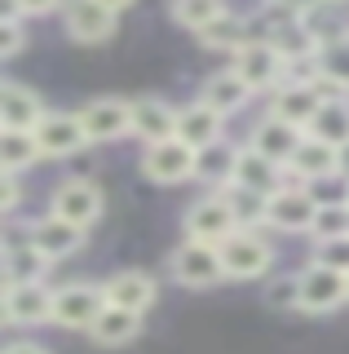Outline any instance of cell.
I'll return each instance as SVG.
<instances>
[{
    "label": "cell",
    "instance_id": "cell-1",
    "mask_svg": "<svg viewBox=\"0 0 349 354\" xmlns=\"http://www.w3.org/2000/svg\"><path fill=\"white\" fill-rule=\"evenodd\" d=\"M106 310V288L102 283H62L53 288V324L71 332H93V324Z\"/></svg>",
    "mask_w": 349,
    "mask_h": 354
},
{
    "label": "cell",
    "instance_id": "cell-2",
    "mask_svg": "<svg viewBox=\"0 0 349 354\" xmlns=\"http://www.w3.org/2000/svg\"><path fill=\"white\" fill-rule=\"evenodd\" d=\"M217 252H221L226 279H261V274H270V266H275V248H270V239H261L257 230H235L226 243H217Z\"/></svg>",
    "mask_w": 349,
    "mask_h": 354
},
{
    "label": "cell",
    "instance_id": "cell-3",
    "mask_svg": "<svg viewBox=\"0 0 349 354\" xmlns=\"http://www.w3.org/2000/svg\"><path fill=\"white\" fill-rule=\"evenodd\" d=\"M195 164H199V151L181 138L155 142V147L141 151V173L159 186H177V182H195Z\"/></svg>",
    "mask_w": 349,
    "mask_h": 354
},
{
    "label": "cell",
    "instance_id": "cell-4",
    "mask_svg": "<svg viewBox=\"0 0 349 354\" xmlns=\"http://www.w3.org/2000/svg\"><path fill=\"white\" fill-rule=\"evenodd\" d=\"M75 115H80V124H84L89 147H97V142H119V138L133 133V102H128V97H93V102H84Z\"/></svg>",
    "mask_w": 349,
    "mask_h": 354
},
{
    "label": "cell",
    "instance_id": "cell-5",
    "mask_svg": "<svg viewBox=\"0 0 349 354\" xmlns=\"http://www.w3.org/2000/svg\"><path fill=\"white\" fill-rule=\"evenodd\" d=\"M235 71L252 84V93H261V88H279L283 80H288V58L279 53L275 40L257 36V40H248L243 49L235 53Z\"/></svg>",
    "mask_w": 349,
    "mask_h": 354
},
{
    "label": "cell",
    "instance_id": "cell-6",
    "mask_svg": "<svg viewBox=\"0 0 349 354\" xmlns=\"http://www.w3.org/2000/svg\"><path fill=\"white\" fill-rule=\"evenodd\" d=\"M349 301V274L327 261H310L301 270V310L310 315H327V310Z\"/></svg>",
    "mask_w": 349,
    "mask_h": 354
},
{
    "label": "cell",
    "instance_id": "cell-7",
    "mask_svg": "<svg viewBox=\"0 0 349 354\" xmlns=\"http://www.w3.org/2000/svg\"><path fill=\"white\" fill-rule=\"evenodd\" d=\"M319 195L301 182H288L279 195H270V226L288 230V235H310L314 217H319Z\"/></svg>",
    "mask_w": 349,
    "mask_h": 354
},
{
    "label": "cell",
    "instance_id": "cell-8",
    "mask_svg": "<svg viewBox=\"0 0 349 354\" xmlns=\"http://www.w3.org/2000/svg\"><path fill=\"white\" fill-rule=\"evenodd\" d=\"M323 97H341V93H327L319 80H283L275 88V97H270V115L288 120L297 129H310V120L319 115Z\"/></svg>",
    "mask_w": 349,
    "mask_h": 354
},
{
    "label": "cell",
    "instance_id": "cell-9",
    "mask_svg": "<svg viewBox=\"0 0 349 354\" xmlns=\"http://www.w3.org/2000/svg\"><path fill=\"white\" fill-rule=\"evenodd\" d=\"M49 213L71 221V226H80V230H89L93 221L102 217V191H97V182H89V177H67V182L53 191Z\"/></svg>",
    "mask_w": 349,
    "mask_h": 354
},
{
    "label": "cell",
    "instance_id": "cell-10",
    "mask_svg": "<svg viewBox=\"0 0 349 354\" xmlns=\"http://www.w3.org/2000/svg\"><path fill=\"white\" fill-rule=\"evenodd\" d=\"M172 279L181 288H212L226 279V266H221V252L212 243H199V239H186L177 252H172Z\"/></svg>",
    "mask_w": 349,
    "mask_h": 354
},
{
    "label": "cell",
    "instance_id": "cell-11",
    "mask_svg": "<svg viewBox=\"0 0 349 354\" xmlns=\"http://www.w3.org/2000/svg\"><path fill=\"white\" fill-rule=\"evenodd\" d=\"M181 226H186V239H199V243H226L235 235V213H230V204H226L221 195H203V199H195V204L186 208V217H181Z\"/></svg>",
    "mask_w": 349,
    "mask_h": 354
},
{
    "label": "cell",
    "instance_id": "cell-12",
    "mask_svg": "<svg viewBox=\"0 0 349 354\" xmlns=\"http://www.w3.org/2000/svg\"><path fill=\"white\" fill-rule=\"evenodd\" d=\"M62 27H67V36L75 44H102V40L115 36L119 14L106 9L102 0H67V9H62Z\"/></svg>",
    "mask_w": 349,
    "mask_h": 354
},
{
    "label": "cell",
    "instance_id": "cell-13",
    "mask_svg": "<svg viewBox=\"0 0 349 354\" xmlns=\"http://www.w3.org/2000/svg\"><path fill=\"white\" fill-rule=\"evenodd\" d=\"M5 324H14V328L53 324V288H45V283H5Z\"/></svg>",
    "mask_w": 349,
    "mask_h": 354
},
{
    "label": "cell",
    "instance_id": "cell-14",
    "mask_svg": "<svg viewBox=\"0 0 349 354\" xmlns=\"http://www.w3.org/2000/svg\"><path fill=\"white\" fill-rule=\"evenodd\" d=\"M288 173H292V182H301V186H319L327 177H341V147H327V142L305 133V142H301V151L292 155Z\"/></svg>",
    "mask_w": 349,
    "mask_h": 354
},
{
    "label": "cell",
    "instance_id": "cell-15",
    "mask_svg": "<svg viewBox=\"0 0 349 354\" xmlns=\"http://www.w3.org/2000/svg\"><path fill=\"white\" fill-rule=\"evenodd\" d=\"M45 102H40L36 88L18 84V80H5L0 84V124L5 129H23V133H36L45 124Z\"/></svg>",
    "mask_w": 349,
    "mask_h": 354
},
{
    "label": "cell",
    "instance_id": "cell-16",
    "mask_svg": "<svg viewBox=\"0 0 349 354\" xmlns=\"http://www.w3.org/2000/svg\"><path fill=\"white\" fill-rule=\"evenodd\" d=\"M297 22L319 49L332 44V40H345L349 36V0H319V5H305V9H297Z\"/></svg>",
    "mask_w": 349,
    "mask_h": 354
},
{
    "label": "cell",
    "instance_id": "cell-17",
    "mask_svg": "<svg viewBox=\"0 0 349 354\" xmlns=\"http://www.w3.org/2000/svg\"><path fill=\"white\" fill-rule=\"evenodd\" d=\"M301 142H305V129L288 124V120H279V115H266V120H261V124L252 129L248 147L261 151L266 160H275V164H283V169H288V164H292V155L301 151Z\"/></svg>",
    "mask_w": 349,
    "mask_h": 354
},
{
    "label": "cell",
    "instance_id": "cell-18",
    "mask_svg": "<svg viewBox=\"0 0 349 354\" xmlns=\"http://www.w3.org/2000/svg\"><path fill=\"white\" fill-rule=\"evenodd\" d=\"M177 138L190 142L195 151H203V147L226 138V115L217 106H208L203 97H195V102H186L177 111Z\"/></svg>",
    "mask_w": 349,
    "mask_h": 354
},
{
    "label": "cell",
    "instance_id": "cell-19",
    "mask_svg": "<svg viewBox=\"0 0 349 354\" xmlns=\"http://www.w3.org/2000/svg\"><path fill=\"white\" fill-rule=\"evenodd\" d=\"M133 138L146 147L177 138V106L163 97H133Z\"/></svg>",
    "mask_w": 349,
    "mask_h": 354
},
{
    "label": "cell",
    "instance_id": "cell-20",
    "mask_svg": "<svg viewBox=\"0 0 349 354\" xmlns=\"http://www.w3.org/2000/svg\"><path fill=\"white\" fill-rule=\"evenodd\" d=\"M27 239L36 243L49 261H62V257H71V252L84 248V230L71 226V221H62V217H53V213H45L40 221H31V226H27Z\"/></svg>",
    "mask_w": 349,
    "mask_h": 354
},
{
    "label": "cell",
    "instance_id": "cell-21",
    "mask_svg": "<svg viewBox=\"0 0 349 354\" xmlns=\"http://www.w3.org/2000/svg\"><path fill=\"white\" fill-rule=\"evenodd\" d=\"M235 182H239V186H248V191H261V195H279L283 186L292 182V173L283 169V164L266 160V155H261V151H252V147H239Z\"/></svg>",
    "mask_w": 349,
    "mask_h": 354
},
{
    "label": "cell",
    "instance_id": "cell-22",
    "mask_svg": "<svg viewBox=\"0 0 349 354\" xmlns=\"http://www.w3.org/2000/svg\"><path fill=\"white\" fill-rule=\"evenodd\" d=\"M102 288H106V306L133 310V315H146V310L155 306V297H159V288H155V279H150L146 270H119Z\"/></svg>",
    "mask_w": 349,
    "mask_h": 354
},
{
    "label": "cell",
    "instance_id": "cell-23",
    "mask_svg": "<svg viewBox=\"0 0 349 354\" xmlns=\"http://www.w3.org/2000/svg\"><path fill=\"white\" fill-rule=\"evenodd\" d=\"M36 142H40V151H45V160H67V155L89 147L80 115H53V111L45 115V124L36 129Z\"/></svg>",
    "mask_w": 349,
    "mask_h": 354
},
{
    "label": "cell",
    "instance_id": "cell-24",
    "mask_svg": "<svg viewBox=\"0 0 349 354\" xmlns=\"http://www.w3.org/2000/svg\"><path fill=\"white\" fill-rule=\"evenodd\" d=\"M199 97H203L208 106H217L221 115H235V111L248 106V97H252V84H248L243 75L235 71V66H226V71H212L208 80H203Z\"/></svg>",
    "mask_w": 349,
    "mask_h": 354
},
{
    "label": "cell",
    "instance_id": "cell-25",
    "mask_svg": "<svg viewBox=\"0 0 349 354\" xmlns=\"http://www.w3.org/2000/svg\"><path fill=\"white\" fill-rule=\"evenodd\" d=\"M49 257L31 239H9L5 243V283H45Z\"/></svg>",
    "mask_w": 349,
    "mask_h": 354
},
{
    "label": "cell",
    "instance_id": "cell-26",
    "mask_svg": "<svg viewBox=\"0 0 349 354\" xmlns=\"http://www.w3.org/2000/svg\"><path fill=\"white\" fill-rule=\"evenodd\" d=\"M235 164H239V147L235 142H212V147L199 151V164H195V182H208L212 191H226L235 182Z\"/></svg>",
    "mask_w": 349,
    "mask_h": 354
},
{
    "label": "cell",
    "instance_id": "cell-27",
    "mask_svg": "<svg viewBox=\"0 0 349 354\" xmlns=\"http://www.w3.org/2000/svg\"><path fill=\"white\" fill-rule=\"evenodd\" d=\"M217 195L230 204L239 230H261V226H270V195L248 191V186H239V182H230L226 191H217Z\"/></svg>",
    "mask_w": 349,
    "mask_h": 354
},
{
    "label": "cell",
    "instance_id": "cell-28",
    "mask_svg": "<svg viewBox=\"0 0 349 354\" xmlns=\"http://www.w3.org/2000/svg\"><path fill=\"white\" fill-rule=\"evenodd\" d=\"M310 138H319L327 142V147H349V97H323V106H319V115L310 120Z\"/></svg>",
    "mask_w": 349,
    "mask_h": 354
},
{
    "label": "cell",
    "instance_id": "cell-29",
    "mask_svg": "<svg viewBox=\"0 0 349 354\" xmlns=\"http://www.w3.org/2000/svg\"><path fill=\"white\" fill-rule=\"evenodd\" d=\"M248 40H257V36H252V27H248L243 14H221L212 27L199 31V44H203V49H221V53H239Z\"/></svg>",
    "mask_w": 349,
    "mask_h": 354
},
{
    "label": "cell",
    "instance_id": "cell-30",
    "mask_svg": "<svg viewBox=\"0 0 349 354\" xmlns=\"http://www.w3.org/2000/svg\"><path fill=\"white\" fill-rule=\"evenodd\" d=\"M314 66H319V84L327 93H345L349 88V36L323 44V49L314 53Z\"/></svg>",
    "mask_w": 349,
    "mask_h": 354
},
{
    "label": "cell",
    "instance_id": "cell-31",
    "mask_svg": "<svg viewBox=\"0 0 349 354\" xmlns=\"http://www.w3.org/2000/svg\"><path fill=\"white\" fill-rule=\"evenodd\" d=\"M36 160H45L36 133H23V129H5V133H0V169H5V173H23Z\"/></svg>",
    "mask_w": 349,
    "mask_h": 354
},
{
    "label": "cell",
    "instance_id": "cell-32",
    "mask_svg": "<svg viewBox=\"0 0 349 354\" xmlns=\"http://www.w3.org/2000/svg\"><path fill=\"white\" fill-rule=\"evenodd\" d=\"M137 332H141V315H133V310H119V306H106L89 337L97 341V346H128Z\"/></svg>",
    "mask_w": 349,
    "mask_h": 354
},
{
    "label": "cell",
    "instance_id": "cell-33",
    "mask_svg": "<svg viewBox=\"0 0 349 354\" xmlns=\"http://www.w3.org/2000/svg\"><path fill=\"white\" fill-rule=\"evenodd\" d=\"M314 243H327V239H349V199H327L314 217Z\"/></svg>",
    "mask_w": 349,
    "mask_h": 354
},
{
    "label": "cell",
    "instance_id": "cell-34",
    "mask_svg": "<svg viewBox=\"0 0 349 354\" xmlns=\"http://www.w3.org/2000/svg\"><path fill=\"white\" fill-rule=\"evenodd\" d=\"M221 14H230L226 0H172V18H177L181 27H190L195 36H199L203 27H212Z\"/></svg>",
    "mask_w": 349,
    "mask_h": 354
},
{
    "label": "cell",
    "instance_id": "cell-35",
    "mask_svg": "<svg viewBox=\"0 0 349 354\" xmlns=\"http://www.w3.org/2000/svg\"><path fill=\"white\" fill-rule=\"evenodd\" d=\"M266 306H275V310H301V274L270 279L266 283Z\"/></svg>",
    "mask_w": 349,
    "mask_h": 354
},
{
    "label": "cell",
    "instance_id": "cell-36",
    "mask_svg": "<svg viewBox=\"0 0 349 354\" xmlns=\"http://www.w3.org/2000/svg\"><path fill=\"white\" fill-rule=\"evenodd\" d=\"M314 261H327L336 270L349 274V239H327V243H314Z\"/></svg>",
    "mask_w": 349,
    "mask_h": 354
},
{
    "label": "cell",
    "instance_id": "cell-37",
    "mask_svg": "<svg viewBox=\"0 0 349 354\" xmlns=\"http://www.w3.org/2000/svg\"><path fill=\"white\" fill-rule=\"evenodd\" d=\"M23 53V22H0V58Z\"/></svg>",
    "mask_w": 349,
    "mask_h": 354
},
{
    "label": "cell",
    "instance_id": "cell-38",
    "mask_svg": "<svg viewBox=\"0 0 349 354\" xmlns=\"http://www.w3.org/2000/svg\"><path fill=\"white\" fill-rule=\"evenodd\" d=\"M18 199H23V191H18V173H5L0 177V213H18Z\"/></svg>",
    "mask_w": 349,
    "mask_h": 354
},
{
    "label": "cell",
    "instance_id": "cell-39",
    "mask_svg": "<svg viewBox=\"0 0 349 354\" xmlns=\"http://www.w3.org/2000/svg\"><path fill=\"white\" fill-rule=\"evenodd\" d=\"M53 9H67V0H23V14H36V18L53 14Z\"/></svg>",
    "mask_w": 349,
    "mask_h": 354
},
{
    "label": "cell",
    "instance_id": "cell-40",
    "mask_svg": "<svg viewBox=\"0 0 349 354\" xmlns=\"http://www.w3.org/2000/svg\"><path fill=\"white\" fill-rule=\"evenodd\" d=\"M23 0H0V22H23Z\"/></svg>",
    "mask_w": 349,
    "mask_h": 354
},
{
    "label": "cell",
    "instance_id": "cell-41",
    "mask_svg": "<svg viewBox=\"0 0 349 354\" xmlns=\"http://www.w3.org/2000/svg\"><path fill=\"white\" fill-rule=\"evenodd\" d=\"M5 354H49L45 346H36V341H9Z\"/></svg>",
    "mask_w": 349,
    "mask_h": 354
},
{
    "label": "cell",
    "instance_id": "cell-42",
    "mask_svg": "<svg viewBox=\"0 0 349 354\" xmlns=\"http://www.w3.org/2000/svg\"><path fill=\"white\" fill-rule=\"evenodd\" d=\"M341 182L349 186V147H341Z\"/></svg>",
    "mask_w": 349,
    "mask_h": 354
},
{
    "label": "cell",
    "instance_id": "cell-43",
    "mask_svg": "<svg viewBox=\"0 0 349 354\" xmlns=\"http://www.w3.org/2000/svg\"><path fill=\"white\" fill-rule=\"evenodd\" d=\"M102 5H106V9H115V14H124V9L133 5V0H102Z\"/></svg>",
    "mask_w": 349,
    "mask_h": 354
},
{
    "label": "cell",
    "instance_id": "cell-44",
    "mask_svg": "<svg viewBox=\"0 0 349 354\" xmlns=\"http://www.w3.org/2000/svg\"><path fill=\"white\" fill-rule=\"evenodd\" d=\"M275 5H288V9H305V5H319V0H275Z\"/></svg>",
    "mask_w": 349,
    "mask_h": 354
},
{
    "label": "cell",
    "instance_id": "cell-45",
    "mask_svg": "<svg viewBox=\"0 0 349 354\" xmlns=\"http://www.w3.org/2000/svg\"><path fill=\"white\" fill-rule=\"evenodd\" d=\"M345 199H349V186H345Z\"/></svg>",
    "mask_w": 349,
    "mask_h": 354
}]
</instances>
